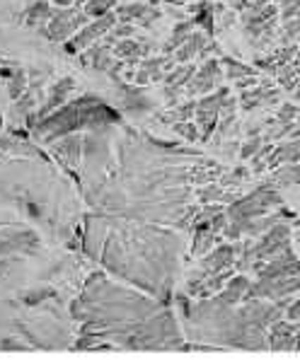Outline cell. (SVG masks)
Here are the masks:
<instances>
[{"instance_id":"obj_23","label":"cell","mask_w":300,"mask_h":360,"mask_svg":"<svg viewBox=\"0 0 300 360\" xmlns=\"http://www.w3.org/2000/svg\"><path fill=\"white\" fill-rule=\"evenodd\" d=\"M194 114H196V102L189 99L185 104H177L168 114H158V119L163 121V124H172V121H192Z\"/></svg>"},{"instance_id":"obj_39","label":"cell","mask_w":300,"mask_h":360,"mask_svg":"<svg viewBox=\"0 0 300 360\" xmlns=\"http://www.w3.org/2000/svg\"><path fill=\"white\" fill-rule=\"evenodd\" d=\"M286 319H291V322H298L300 319V295H298V300H293L286 307Z\"/></svg>"},{"instance_id":"obj_17","label":"cell","mask_w":300,"mask_h":360,"mask_svg":"<svg viewBox=\"0 0 300 360\" xmlns=\"http://www.w3.org/2000/svg\"><path fill=\"white\" fill-rule=\"evenodd\" d=\"M208 41H211L208 34H204V32H192V34L187 37V41L175 51V60H192L194 56H199V53L206 49Z\"/></svg>"},{"instance_id":"obj_12","label":"cell","mask_w":300,"mask_h":360,"mask_svg":"<svg viewBox=\"0 0 300 360\" xmlns=\"http://www.w3.org/2000/svg\"><path fill=\"white\" fill-rule=\"evenodd\" d=\"M279 95H281V92L274 87V82H271V80H262V85H259L257 90H252V92H242L240 104H242L244 112H252V109L262 107V104H271V102H276V99H279Z\"/></svg>"},{"instance_id":"obj_3","label":"cell","mask_w":300,"mask_h":360,"mask_svg":"<svg viewBox=\"0 0 300 360\" xmlns=\"http://www.w3.org/2000/svg\"><path fill=\"white\" fill-rule=\"evenodd\" d=\"M112 124H119V114L114 109L104 107L99 102V97L85 95L77 97L73 102L63 104L61 109H56L54 114H49V119H42L35 126V133L42 138H63L70 136L77 129H87V131H102Z\"/></svg>"},{"instance_id":"obj_15","label":"cell","mask_w":300,"mask_h":360,"mask_svg":"<svg viewBox=\"0 0 300 360\" xmlns=\"http://www.w3.org/2000/svg\"><path fill=\"white\" fill-rule=\"evenodd\" d=\"M56 155L61 160H63L65 165H70V167H75L77 162H80V158H82V150H85V141H82L80 136H73L70 133L68 138H63L61 143H56Z\"/></svg>"},{"instance_id":"obj_49","label":"cell","mask_w":300,"mask_h":360,"mask_svg":"<svg viewBox=\"0 0 300 360\" xmlns=\"http://www.w3.org/2000/svg\"><path fill=\"white\" fill-rule=\"evenodd\" d=\"M298 162H300V155H298Z\"/></svg>"},{"instance_id":"obj_43","label":"cell","mask_w":300,"mask_h":360,"mask_svg":"<svg viewBox=\"0 0 300 360\" xmlns=\"http://www.w3.org/2000/svg\"><path fill=\"white\" fill-rule=\"evenodd\" d=\"M165 3H172V5H185V0H165Z\"/></svg>"},{"instance_id":"obj_29","label":"cell","mask_w":300,"mask_h":360,"mask_svg":"<svg viewBox=\"0 0 300 360\" xmlns=\"http://www.w3.org/2000/svg\"><path fill=\"white\" fill-rule=\"evenodd\" d=\"M279 39H281V46H288L293 41H300V18L286 20L279 30Z\"/></svg>"},{"instance_id":"obj_33","label":"cell","mask_w":300,"mask_h":360,"mask_svg":"<svg viewBox=\"0 0 300 360\" xmlns=\"http://www.w3.org/2000/svg\"><path fill=\"white\" fill-rule=\"evenodd\" d=\"M298 116H300V112H298L296 104L286 102V104H281L279 114H276V124H291V121H296Z\"/></svg>"},{"instance_id":"obj_40","label":"cell","mask_w":300,"mask_h":360,"mask_svg":"<svg viewBox=\"0 0 300 360\" xmlns=\"http://www.w3.org/2000/svg\"><path fill=\"white\" fill-rule=\"evenodd\" d=\"M254 85H259L257 75H249V77H244V80H235L237 90H247V87H254Z\"/></svg>"},{"instance_id":"obj_18","label":"cell","mask_w":300,"mask_h":360,"mask_svg":"<svg viewBox=\"0 0 300 360\" xmlns=\"http://www.w3.org/2000/svg\"><path fill=\"white\" fill-rule=\"evenodd\" d=\"M215 245V232L211 230L208 223L194 225V245H192V257L201 259L204 254H208V249Z\"/></svg>"},{"instance_id":"obj_21","label":"cell","mask_w":300,"mask_h":360,"mask_svg":"<svg viewBox=\"0 0 300 360\" xmlns=\"http://www.w3.org/2000/svg\"><path fill=\"white\" fill-rule=\"evenodd\" d=\"M192 13H196V18H194V25H199V27H204V32L211 37L215 32V27H213V15H215V8L208 3H194L192 5Z\"/></svg>"},{"instance_id":"obj_50","label":"cell","mask_w":300,"mask_h":360,"mask_svg":"<svg viewBox=\"0 0 300 360\" xmlns=\"http://www.w3.org/2000/svg\"><path fill=\"white\" fill-rule=\"evenodd\" d=\"M77 3H80V0H77Z\"/></svg>"},{"instance_id":"obj_48","label":"cell","mask_w":300,"mask_h":360,"mask_svg":"<svg viewBox=\"0 0 300 360\" xmlns=\"http://www.w3.org/2000/svg\"><path fill=\"white\" fill-rule=\"evenodd\" d=\"M3 269H5V266H0V276H3Z\"/></svg>"},{"instance_id":"obj_26","label":"cell","mask_w":300,"mask_h":360,"mask_svg":"<svg viewBox=\"0 0 300 360\" xmlns=\"http://www.w3.org/2000/svg\"><path fill=\"white\" fill-rule=\"evenodd\" d=\"M235 198H237V193H225L220 186H213V184H206L201 191H199V201H201V203H213V201L232 203Z\"/></svg>"},{"instance_id":"obj_38","label":"cell","mask_w":300,"mask_h":360,"mask_svg":"<svg viewBox=\"0 0 300 360\" xmlns=\"http://www.w3.org/2000/svg\"><path fill=\"white\" fill-rule=\"evenodd\" d=\"M131 34H133V27L129 22H116L114 30H112V37H116V39H131Z\"/></svg>"},{"instance_id":"obj_1","label":"cell","mask_w":300,"mask_h":360,"mask_svg":"<svg viewBox=\"0 0 300 360\" xmlns=\"http://www.w3.org/2000/svg\"><path fill=\"white\" fill-rule=\"evenodd\" d=\"M80 331H94L126 351H180L182 334L175 314L160 300L107 281L102 274L87 278L82 295L70 304Z\"/></svg>"},{"instance_id":"obj_31","label":"cell","mask_w":300,"mask_h":360,"mask_svg":"<svg viewBox=\"0 0 300 360\" xmlns=\"http://www.w3.org/2000/svg\"><path fill=\"white\" fill-rule=\"evenodd\" d=\"M175 131L180 133L185 141H201V136H199V126L194 124V121H177Z\"/></svg>"},{"instance_id":"obj_45","label":"cell","mask_w":300,"mask_h":360,"mask_svg":"<svg viewBox=\"0 0 300 360\" xmlns=\"http://www.w3.org/2000/svg\"><path fill=\"white\" fill-rule=\"evenodd\" d=\"M160 3V0H148V5H158Z\"/></svg>"},{"instance_id":"obj_28","label":"cell","mask_w":300,"mask_h":360,"mask_svg":"<svg viewBox=\"0 0 300 360\" xmlns=\"http://www.w3.org/2000/svg\"><path fill=\"white\" fill-rule=\"evenodd\" d=\"M225 68H227V80H242V77H249V75H257V70L252 68V65H244V63H237L235 58L225 56L223 58Z\"/></svg>"},{"instance_id":"obj_46","label":"cell","mask_w":300,"mask_h":360,"mask_svg":"<svg viewBox=\"0 0 300 360\" xmlns=\"http://www.w3.org/2000/svg\"><path fill=\"white\" fill-rule=\"evenodd\" d=\"M296 237H298V240H300V225H298V232H296Z\"/></svg>"},{"instance_id":"obj_10","label":"cell","mask_w":300,"mask_h":360,"mask_svg":"<svg viewBox=\"0 0 300 360\" xmlns=\"http://www.w3.org/2000/svg\"><path fill=\"white\" fill-rule=\"evenodd\" d=\"M215 80H220V65L218 60L213 58H206L201 70H196L192 77V82L187 85V95L194 97V95H206L215 87Z\"/></svg>"},{"instance_id":"obj_27","label":"cell","mask_w":300,"mask_h":360,"mask_svg":"<svg viewBox=\"0 0 300 360\" xmlns=\"http://www.w3.org/2000/svg\"><path fill=\"white\" fill-rule=\"evenodd\" d=\"M54 15V10L49 8V3H44V0H39V3L30 5V10H27V25H39V22H49Z\"/></svg>"},{"instance_id":"obj_37","label":"cell","mask_w":300,"mask_h":360,"mask_svg":"<svg viewBox=\"0 0 300 360\" xmlns=\"http://www.w3.org/2000/svg\"><path fill=\"white\" fill-rule=\"evenodd\" d=\"M259 148H262V138L252 136V138H249V141L240 148V158H252V155L257 153Z\"/></svg>"},{"instance_id":"obj_14","label":"cell","mask_w":300,"mask_h":360,"mask_svg":"<svg viewBox=\"0 0 300 360\" xmlns=\"http://www.w3.org/2000/svg\"><path fill=\"white\" fill-rule=\"evenodd\" d=\"M116 18H119V22L143 20V25H150V22L160 20V13L158 10H150L146 3H126L116 8Z\"/></svg>"},{"instance_id":"obj_19","label":"cell","mask_w":300,"mask_h":360,"mask_svg":"<svg viewBox=\"0 0 300 360\" xmlns=\"http://www.w3.org/2000/svg\"><path fill=\"white\" fill-rule=\"evenodd\" d=\"M148 51H150V44H138L133 39H119L114 44V53L119 58H126V63H133L136 58L146 56Z\"/></svg>"},{"instance_id":"obj_6","label":"cell","mask_w":300,"mask_h":360,"mask_svg":"<svg viewBox=\"0 0 300 360\" xmlns=\"http://www.w3.org/2000/svg\"><path fill=\"white\" fill-rule=\"evenodd\" d=\"M230 92L225 87H218L213 95H206L204 99L196 102V114H194V124L199 126V136L201 141H211L213 138V131L218 126V116H220V107L227 99Z\"/></svg>"},{"instance_id":"obj_47","label":"cell","mask_w":300,"mask_h":360,"mask_svg":"<svg viewBox=\"0 0 300 360\" xmlns=\"http://www.w3.org/2000/svg\"><path fill=\"white\" fill-rule=\"evenodd\" d=\"M298 225H300V215H298V218H296V228H298Z\"/></svg>"},{"instance_id":"obj_2","label":"cell","mask_w":300,"mask_h":360,"mask_svg":"<svg viewBox=\"0 0 300 360\" xmlns=\"http://www.w3.org/2000/svg\"><path fill=\"white\" fill-rule=\"evenodd\" d=\"M82 237L85 252L94 262L119 278L146 288L160 302L170 300L180 254V237L175 232L92 215Z\"/></svg>"},{"instance_id":"obj_24","label":"cell","mask_w":300,"mask_h":360,"mask_svg":"<svg viewBox=\"0 0 300 360\" xmlns=\"http://www.w3.org/2000/svg\"><path fill=\"white\" fill-rule=\"evenodd\" d=\"M276 77H279V85L283 87V90L288 92H296L298 85H300V65L293 60V63L283 65V68L276 73Z\"/></svg>"},{"instance_id":"obj_8","label":"cell","mask_w":300,"mask_h":360,"mask_svg":"<svg viewBox=\"0 0 300 360\" xmlns=\"http://www.w3.org/2000/svg\"><path fill=\"white\" fill-rule=\"evenodd\" d=\"M254 271H257L259 278H281V276L300 274V262L296 254H293V247L288 245L281 254H276V257L269 259L266 264L254 266Z\"/></svg>"},{"instance_id":"obj_25","label":"cell","mask_w":300,"mask_h":360,"mask_svg":"<svg viewBox=\"0 0 300 360\" xmlns=\"http://www.w3.org/2000/svg\"><path fill=\"white\" fill-rule=\"evenodd\" d=\"M192 27H194V20L192 22H180V25L172 30V37H170V41L165 44V53H175L177 49L182 46V44L187 41V37L192 34Z\"/></svg>"},{"instance_id":"obj_35","label":"cell","mask_w":300,"mask_h":360,"mask_svg":"<svg viewBox=\"0 0 300 360\" xmlns=\"http://www.w3.org/2000/svg\"><path fill=\"white\" fill-rule=\"evenodd\" d=\"M247 176H249V169L237 167V169L230 172V176H223V186H237V184H242Z\"/></svg>"},{"instance_id":"obj_42","label":"cell","mask_w":300,"mask_h":360,"mask_svg":"<svg viewBox=\"0 0 300 360\" xmlns=\"http://www.w3.org/2000/svg\"><path fill=\"white\" fill-rule=\"evenodd\" d=\"M296 351H300V319L296 322Z\"/></svg>"},{"instance_id":"obj_34","label":"cell","mask_w":300,"mask_h":360,"mask_svg":"<svg viewBox=\"0 0 300 360\" xmlns=\"http://www.w3.org/2000/svg\"><path fill=\"white\" fill-rule=\"evenodd\" d=\"M35 95H37V87L35 90H30V92H25V97L18 99V104H15V114H20V116H30V109L35 107Z\"/></svg>"},{"instance_id":"obj_36","label":"cell","mask_w":300,"mask_h":360,"mask_svg":"<svg viewBox=\"0 0 300 360\" xmlns=\"http://www.w3.org/2000/svg\"><path fill=\"white\" fill-rule=\"evenodd\" d=\"M54 290L51 288H39V290H32L30 295H25V304H37L42 300H46V297H51Z\"/></svg>"},{"instance_id":"obj_22","label":"cell","mask_w":300,"mask_h":360,"mask_svg":"<svg viewBox=\"0 0 300 360\" xmlns=\"http://www.w3.org/2000/svg\"><path fill=\"white\" fill-rule=\"evenodd\" d=\"M274 186H291V184H300V162H286L283 167H276L274 179H271Z\"/></svg>"},{"instance_id":"obj_11","label":"cell","mask_w":300,"mask_h":360,"mask_svg":"<svg viewBox=\"0 0 300 360\" xmlns=\"http://www.w3.org/2000/svg\"><path fill=\"white\" fill-rule=\"evenodd\" d=\"M75 87V82H73V77H61V80L56 82V85L51 87V95H49V102L44 104L39 112L32 116L35 121H42V119H46L49 114H54L56 112L58 107H63L65 104V99H68V95H70V90ZM32 121V124H35Z\"/></svg>"},{"instance_id":"obj_16","label":"cell","mask_w":300,"mask_h":360,"mask_svg":"<svg viewBox=\"0 0 300 360\" xmlns=\"http://www.w3.org/2000/svg\"><path fill=\"white\" fill-rule=\"evenodd\" d=\"M249 285H252V283H249L247 276L237 274V276H232V278L223 285V290L218 292V297L223 302H227V304H240Z\"/></svg>"},{"instance_id":"obj_9","label":"cell","mask_w":300,"mask_h":360,"mask_svg":"<svg viewBox=\"0 0 300 360\" xmlns=\"http://www.w3.org/2000/svg\"><path fill=\"white\" fill-rule=\"evenodd\" d=\"M269 351L276 353H293L296 351V322L291 319H276L269 324Z\"/></svg>"},{"instance_id":"obj_41","label":"cell","mask_w":300,"mask_h":360,"mask_svg":"<svg viewBox=\"0 0 300 360\" xmlns=\"http://www.w3.org/2000/svg\"><path fill=\"white\" fill-rule=\"evenodd\" d=\"M279 5V10H288V8H300V0H274Z\"/></svg>"},{"instance_id":"obj_4","label":"cell","mask_w":300,"mask_h":360,"mask_svg":"<svg viewBox=\"0 0 300 360\" xmlns=\"http://www.w3.org/2000/svg\"><path fill=\"white\" fill-rule=\"evenodd\" d=\"M281 206V193L276 191V186L271 184V181H266L262 184L259 189H254L252 193H247V196L242 198H235V201L227 206V218L230 220H252V218H259V215H264L266 210Z\"/></svg>"},{"instance_id":"obj_7","label":"cell","mask_w":300,"mask_h":360,"mask_svg":"<svg viewBox=\"0 0 300 360\" xmlns=\"http://www.w3.org/2000/svg\"><path fill=\"white\" fill-rule=\"evenodd\" d=\"M116 22H119V18H116V13L112 10V13L102 15V18H97L94 22H90V25H85L73 39H70V41H65V44H63L65 53L85 51L87 46H92L94 41H99V39L107 34L109 30H114Z\"/></svg>"},{"instance_id":"obj_30","label":"cell","mask_w":300,"mask_h":360,"mask_svg":"<svg viewBox=\"0 0 300 360\" xmlns=\"http://www.w3.org/2000/svg\"><path fill=\"white\" fill-rule=\"evenodd\" d=\"M116 0H90L85 3V15L87 18H102V15L112 13Z\"/></svg>"},{"instance_id":"obj_13","label":"cell","mask_w":300,"mask_h":360,"mask_svg":"<svg viewBox=\"0 0 300 360\" xmlns=\"http://www.w3.org/2000/svg\"><path fill=\"white\" fill-rule=\"evenodd\" d=\"M232 264H235V247L232 245H220L213 249V254H204L201 257V271H206V274L230 269Z\"/></svg>"},{"instance_id":"obj_44","label":"cell","mask_w":300,"mask_h":360,"mask_svg":"<svg viewBox=\"0 0 300 360\" xmlns=\"http://www.w3.org/2000/svg\"><path fill=\"white\" fill-rule=\"evenodd\" d=\"M296 63L300 65V46H298V53H296Z\"/></svg>"},{"instance_id":"obj_32","label":"cell","mask_w":300,"mask_h":360,"mask_svg":"<svg viewBox=\"0 0 300 360\" xmlns=\"http://www.w3.org/2000/svg\"><path fill=\"white\" fill-rule=\"evenodd\" d=\"M25 90H27V77L22 75V73H13V80H10V85H8V92H10V99H18L25 95Z\"/></svg>"},{"instance_id":"obj_5","label":"cell","mask_w":300,"mask_h":360,"mask_svg":"<svg viewBox=\"0 0 300 360\" xmlns=\"http://www.w3.org/2000/svg\"><path fill=\"white\" fill-rule=\"evenodd\" d=\"M85 25H90V18L80 13L77 5H70L68 10H58V13L51 15V22H46L42 34L49 37L51 41H65L68 37H75Z\"/></svg>"},{"instance_id":"obj_20","label":"cell","mask_w":300,"mask_h":360,"mask_svg":"<svg viewBox=\"0 0 300 360\" xmlns=\"http://www.w3.org/2000/svg\"><path fill=\"white\" fill-rule=\"evenodd\" d=\"M194 73H196V65H180V68L170 70V73L165 75L163 82H165V85H170V87H175V90L185 92V87L192 82Z\"/></svg>"}]
</instances>
